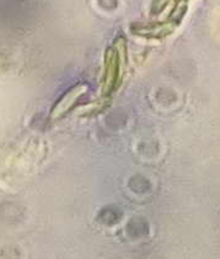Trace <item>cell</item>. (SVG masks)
<instances>
[{
  "label": "cell",
  "instance_id": "6da1fadb",
  "mask_svg": "<svg viewBox=\"0 0 220 259\" xmlns=\"http://www.w3.org/2000/svg\"><path fill=\"white\" fill-rule=\"evenodd\" d=\"M126 64L120 60L117 51L115 47L107 50L105 56V72L102 78V97H109L120 85L125 72Z\"/></svg>",
  "mask_w": 220,
  "mask_h": 259
},
{
  "label": "cell",
  "instance_id": "7a4b0ae2",
  "mask_svg": "<svg viewBox=\"0 0 220 259\" xmlns=\"http://www.w3.org/2000/svg\"><path fill=\"white\" fill-rule=\"evenodd\" d=\"M86 90V84H78L74 88L70 89L69 92H67L66 94L59 99L57 105L53 108L50 117H52V119H59L61 116L66 115L67 112L74 106V104L80 99V97H83V95L85 94Z\"/></svg>",
  "mask_w": 220,
  "mask_h": 259
},
{
  "label": "cell",
  "instance_id": "3957f363",
  "mask_svg": "<svg viewBox=\"0 0 220 259\" xmlns=\"http://www.w3.org/2000/svg\"><path fill=\"white\" fill-rule=\"evenodd\" d=\"M171 27L168 25L161 24H148V25H138V26H133V32L135 35L144 36V37H150V38H161L162 36L168 35L171 32Z\"/></svg>",
  "mask_w": 220,
  "mask_h": 259
}]
</instances>
